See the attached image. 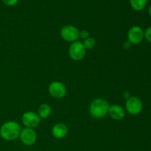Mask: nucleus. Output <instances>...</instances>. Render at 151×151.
Returning <instances> with one entry per match:
<instances>
[{
    "mask_svg": "<svg viewBox=\"0 0 151 151\" xmlns=\"http://www.w3.org/2000/svg\"><path fill=\"white\" fill-rule=\"evenodd\" d=\"M83 44L86 50H91V49L94 48V47L96 46V41L94 38L88 37L86 39L84 40Z\"/></svg>",
    "mask_w": 151,
    "mask_h": 151,
    "instance_id": "4468645a",
    "label": "nucleus"
},
{
    "mask_svg": "<svg viewBox=\"0 0 151 151\" xmlns=\"http://www.w3.org/2000/svg\"><path fill=\"white\" fill-rule=\"evenodd\" d=\"M108 114L111 118L114 120H121L125 116V111L123 108L119 105L114 104L109 106Z\"/></svg>",
    "mask_w": 151,
    "mask_h": 151,
    "instance_id": "9d476101",
    "label": "nucleus"
},
{
    "mask_svg": "<svg viewBox=\"0 0 151 151\" xmlns=\"http://www.w3.org/2000/svg\"><path fill=\"white\" fill-rule=\"evenodd\" d=\"M48 91L50 95L55 99H61L66 94V86L60 81H53L50 84Z\"/></svg>",
    "mask_w": 151,
    "mask_h": 151,
    "instance_id": "423d86ee",
    "label": "nucleus"
},
{
    "mask_svg": "<svg viewBox=\"0 0 151 151\" xmlns=\"http://www.w3.org/2000/svg\"><path fill=\"white\" fill-rule=\"evenodd\" d=\"M22 128L16 121H7L0 128V137L5 141H13L19 138Z\"/></svg>",
    "mask_w": 151,
    "mask_h": 151,
    "instance_id": "f257e3e1",
    "label": "nucleus"
},
{
    "mask_svg": "<svg viewBox=\"0 0 151 151\" xmlns=\"http://www.w3.org/2000/svg\"><path fill=\"white\" fill-rule=\"evenodd\" d=\"M1 1L5 5L9 6V7H13V6H15L17 4L19 0H1Z\"/></svg>",
    "mask_w": 151,
    "mask_h": 151,
    "instance_id": "dca6fc26",
    "label": "nucleus"
},
{
    "mask_svg": "<svg viewBox=\"0 0 151 151\" xmlns=\"http://www.w3.org/2000/svg\"><path fill=\"white\" fill-rule=\"evenodd\" d=\"M22 122L26 128H34L40 124L41 118L38 114L35 112L27 111L22 115Z\"/></svg>",
    "mask_w": 151,
    "mask_h": 151,
    "instance_id": "1a4fd4ad",
    "label": "nucleus"
},
{
    "mask_svg": "<svg viewBox=\"0 0 151 151\" xmlns=\"http://www.w3.org/2000/svg\"><path fill=\"white\" fill-rule=\"evenodd\" d=\"M52 134L56 139H63L68 134V128L65 124L57 123L52 128Z\"/></svg>",
    "mask_w": 151,
    "mask_h": 151,
    "instance_id": "9b49d317",
    "label": "nucleus"
},
{
    "mask_svg": "<svg viewBox=\"0 0 151 151\" xmlns=\"http://www.w3.org/2000/svg\"><path fill=\"white\" fill-rule=\"evenodd\" d=\"M90 35L89 32L86 29H83V30L80 31V38H83V39H86L87 38H88Z\"/></svg>",
    "mask_w": 151,
    "mask_h": 151,
    "instance_id": "f3484780",
    "label": "nucleus"
},
{
    "mask_svg": "<svg viewBox=\"0 0 151 151\" xmlns=\"http://www.w3.org/2000/svg\"><path fill=\"white\" fill-rule=\"evenodd\" d=\"M60 36L66 42L73 43L80 38V30L73 25H65L60 29Z\"/></svg>",
    "mask_w": 151,
    "mask_h": 151,
    "instance_id": "20e7f679",
    "label": "nucleus"
},
{
    "mask_svg": "<svg viewBox=\"0 0 151 151\" xmlns=\"http://www.w3.org/2000/svg\"><path fill=\"white\" fill-rule=\"evenodd\" d=\"M52 113V108L47 103H42L38 107V114L41 119H47Z\"/></svg>",
    "mask_w": 151,
    "mask_h": 151,
    "instance_id": "f8f14e48",
    "label": "nucleus"
},
{
    "mask_svg": "<svg viewBox=\"0 0 151 151\" xmlns=\"http://www.w3.org/2000/svg\"><path fill=\"white\" fill-rule=\"evenodd\" d=\"M86 50L83 46V44L80 41L72 43L69 48V57L75 61L82 60L86 56Z\"/></svg>",
    "mask_w": 151,
    "mask_h": 151,
    "instance_id": "7ed1b4c3",
    "label": "nucleus"
},
{
    "mask_svg": "<svg viewBox=\"0 0 151 151\" xmlns=\"http://www.w3.org/2000/svg\"><path fill=\"white\" fill-rule=\"evenodd\" d=\"M144 38L147 42L151 43V26L148 27L144 31Z\"/></svg>",
    "mask_w": 151,
    "mask_h": 151,
    "instance_id": "2eb2a0df",
    "label": "nucleus"
},
{
    "mask_svg": "<svg viewBox=\"0 0 151 151\" xmlns=\"http://www.w3.org/2000/svg\"><path fill=\"white\" fill-rule=\"evenodd\" d=\"M147 0H130V5L133 10L136 11H141L145 8Z\"/></svg>",
    "mask_w": 151,
    "mask_h": 151,
    "instance_id": "ddd939ff",
    "label": "nucleus"
},
{
    "mask_svg": "<svg viewBox=\"0 0 151 151\" xmlns=\"http://www.w3.org/2000/svg\"><path fill=\"white\" fill-rule=\"evenodd\" d=\"M148 13L149 15H150V16L151 17V5L149 7V9H148Z\"/></svg>",
    "mask_w": 151,
    "mask_h": 151,
    "instance_id": "a211bd4d",
    "label": "nucleus"
},
{
    "mask_svg": "<svg viewBox=\"0 0 151 151\" xmlns=\"http://www.w3.org/2000/svg\"><path fill=\"white\" fill-rule=\"evenodd\" d=\"M144 39V30L141 27L134 25L131 27L128 32V41L131 44H140Z\"/></svg>",
    "mask_w": 151,
    "mask_h": 151,
    "instance_id": "0eeeda50",
    "label": "nucleus"
},
{
    "mask_svg": "<svg viewBox=\"0 0 151 151\" xmlns=\"http://www.w3.org/2000/svg\"><path fill=\"white\" fill-rule=\"evenodd\" d=\"M109 102L103 98H96L89 106V114L94 119H102L108 114L109 109Z\"/></svg>",
    "mask_w": 151,
    "mask_h": 151,
    "instance_id": "f03ea898",
    "label": "nucleus"
},
{
    "mask_svg": "<svg viewBox=\"0 0 151 151\" xmlns=\"http://www.w3.org/2000/svg\"><path fill=\"white\" fill-rule=\"evenodd\" d=\"M125 109L131 115H138L143 109L141 99L137 97H130L125 102Z\"/></svg>",
    "mask_w": 151,
    "mask_h": 151,
    "instance_id": "39448f33",
    "label": "nucleus"
},
{
    "mask_svg": "<svg viewBox=\"0 0 151 151\" xmlns=\"http://www.w3.org/2000/svg\"><path fill=\"white\" fill-rule=\"evenodd\" d=\"M19 139L24 145L31 146L36 142L37 134L33 128H24L21 131Z\"/></svg>",
    "mask_w": 151,
    "mask_h": 151,
    "instance_id": "6e6552de",
    "label": "nucleus"
}]
</instances>
